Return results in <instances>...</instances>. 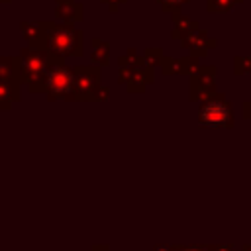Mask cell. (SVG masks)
<instances>
[{"mask_svg": "<svg viewBox=\"0 0 251 251\" xmlns=\"http://www.w3.org/2000/svg\"><path fill=\"white\" fill-rule=\"evenodd\" d=\"M18 59V73H20V80L22 84L27 86L29 92H43V82H45V75L51 67L53 61L61 59L53 53H49L47 49H35V47H22Z\"/></svg>", "mask_w": 251, "mask_h": 251, "instance_id": "1", "label": "cell"}, {"mask_svg": "<svg viewBox=\"0 0 251 251\" xmlns=\"http://www.w3.org/2000/svg\"><path fill=\"white\" fill-rule=\"evenodd\" d=\"M45 29V49L61 59L65 57H80L84 53L82 31L73 24H55L43 22Z\"/></svg>", "mask_w": 251, "mask_h": 251, "instance_id": "2", "label": "cell"}, {"mask_svg": "<svg viewBox=\"0 0 251 251\" xmlns=\"http://www.w3.org/2000/svg\"><path fill=\"white\" fill-rule=\"evenodd\" d=\"M43 94L49 100H65L75 102V88H73V73L71 67L65 65L63 59H57L51 63L45 82H43Z\"/></svg>", "mask_w": 251, "mask_h": 251, "instance_id": "3", "label": "cell"}, {"mask_svg": "<svg viewBox=\"0 0 251 251\" xmlns=\"http://www.w3.org/2000/svg\"><path fill=\"white\" fill-rule=\"evenodd\" d=\"M198 124L204 127H231V106L224 94H210L202 98V104L198 108Z\"/></svg>", "mask_w": 251, "mask_h": 251, "instance_id": "4", "label": "cell"}, {"mask_svg": "<svg viewBox=\"0 0 251 251\" xmlns=\"http://www.w3.org/2000/svg\"><path fill=\"white\" fill-rule=\"evenodd\" d=\"M73 73V88L75 100H96V94L102 86L100 82V67L96 65H75Z\"/></svg>", "mask_w": 251, "mask_h": 251, "instance_id": "5", "label": "cell"}, {"mask_svg": "<svg viewBox=\"0 0 251 251\" xmlns=\"http://www.w3.org/2000/svg\"><path fill=\"white\" fill-rule=\"evenodd\" d=\"M190 96L192 100H202L210 94L216 92V67L214 65H204V67H198L196 73L190 75Z\"/></svg>", "mask_w": 251, "mask_h": 251, "instance_id": "6", "label": "cell"}, {"mask_svg": "<svg viewBox=\"0 0 251 251\" xmlns=\"http://www.w3.org/2000/svg\"><path fill=\"white\" fill-rule=\"evenodd\" d=\"M118 80L124 82L129 92H139L145 88L147 82L153 80V69L145 67L143 63L135 65V67H120Z\"/></svg>", "mask_w": 251, "mask_h": 251, "instance_id": "7", "label": "cell"}, {"mask_svg": "<svg viewBox=\"0 0 251 251\" xmlns=\"http://www.w3.org/2000/svg\"><path fill=\"white\" fill-rule=\"evenodd\" d=\"M182 47H186L194 57H202V55H206L208 53V49L210 47H214L216 45V41L212 39V37H208V33L206 31H202L200 29V25L198 27H194L192 31H188V33H184L182 37Z\"/></svg>", "mask_w": 251, "mask_h": 251, "instance_id": "8", "label": "cell"}, {"mask_svg": "<svg viewBox=\"0 0 251 251\" xmlns=\"http://www.w3.org/2000/svg\"><path fill=\"white\" fill-rule=\"evenodd\" d=\"M20 31H22L24 39L27 41V47L45 49V29H43V22H37V20H22V22H20Z\"/></svg>", "mask_w": 251, "mask_h": 251, "instance_id": "9", "label": "cell"}, {"mask_svg": "<svg viewBox=\"0 0 251 251\" xmlns=\"http://www.w3.org/2000/svg\"><path fill=\"white\" fill-rule=\"evenodd\" d=\"M55 14L63 24H76L84 18L82 4L76 0H55Z\"/></svg>", "mask_w": 251, "mask_h": 251, "instance_id": "10", "label": "cell"}, {"mask_svg": "<svg viewBox=\"0 0 251 251\" xmlns=\"http://www.w3.org/2000/svg\"><path fill=\"white\" fill-rule=\"evenodd\" d=\"M22 96V84L16 80L0 78V112L10 110L14 102H18Z\"/></svg>", "mask_w": 251, "mask_h": 251, "instance_id": "11", "label": "cell"}, {"mask_svg": "<svg viewBox=\"0 0 251 251\" xmlns=\"http://www.w3.org/2000/svg\"><path fill=\"white\" fill-rule=\"evenodd\" d=\"M90 45H92V53H90L92 63L96 67H106L110 63V45L102 39H92Z\"/></svg>", "mask_w": 251, "mask_h": 251, "instance_id": "12", "label": "cell"}, {"mask_svg": "<svg viewBox=\"0 0 251 251\" xmlns=\"http://www.w3.org/2000/svg\"><path fill=\"white\" fill-rule=\"evenodd\" d=\"M0 78L16 80V82L22 84L20 73H18V59H16V57H0ZM22 86H24V84H22Z\"/></svg>", "mask_w": 251, "mask_h": 251, "instance_id": "13", "label": "cell"}, {"mask_svg": "<svg viewBox=\"0 0 251 251\" xmlns=\"http://www.w3.org/2000/svg\"><path fill=\"white\" fill-rule=\"evenodd\" d=\"M194 27H198L196 20H190L188 16H180L178 12H175V27H173V35L175 37H182L184 33L192 31Z\"/></svg>", "mask_w": 251, "mask_h": 251, "instance_id": "14", "label": "cell"}, {"mask_svg": "<svg viewBox=\"0 0 251 251\" xmlns=\"http://www.w3.org/2000/svg\"><path fill=\"white\" fill-rule=\"evenodd\" d=\"M141 59H143V65H145V67L155 69L157 63H161V59H163V49H161V47H147V49L143 51Z\"/></svg>", "mask_w": 251, "mask_h": 251, "instance_id": "15", "label": "cell"}, {"mask_svg": "<svg viewBox=\"0 0 251 251\" xmlns=\"http://www.w3.org/2000/svg\"><path fill=\"white\" fill-rule=\"evenodd\" d=\"M176 63H178V73H180V75H192V73H196V69L200 67V59L194 57V55L176 59Z\"/></svg>", "mask_w": 251, "mask_h": 251, "instance_id": "16", "label": "cell"}, {"mask_svg": "<svg viewBox=\"0 0 251 251\" xmlns=\"http://www.w3.org/2000/svg\"><path fill=\"white\" fill-rule=\"evenodd\" d=\"M243 0H208L210 12H229L235 4H241Z\"/></svg>", "mask_w": 251, "mask_h": 251, "instance_id": "17", "label": "cell"}, {"mask_svg": "<svg viewBox=\"0 0 251 251\" xmlns=\"http://www.w3.org/2000/svg\"><path fill=\"white\" fill-rule=\"evenodd\" d=\"M233 71L237 75H243V73H249L251 75V59L249 57H237L233 61Z\"/></svg>", "mask_w": 251, "mask_h": 251, "instance_id": "18", "label": "cell"}, {"mask_svg": "<svg viewBox=\"0 0 251 251\" xmlns=\"http://www.w3.org/2000/svg\"><path fill=\"white\" fill-rule=\"evenodd\" d=\"M159 6L165 10V12H178V8L182 4H186L188 0H157Z\"/></svg>", "mask_w": 251, "mask_h": 251, "instance_id": "19", "label": "cell"}, {"mask_svg": "<svg viewBox=\"0 0 251 251\" xmlns=\"http://www.w3.org/2000/svg\"><path fill=\"white\" fill-rule=\"evenodd\" d=\"M100 2H104V4H108V8H110L112 12H118V8H120V4H124L126 0H100Z\"/></svg>", "mask_w": 251, "mask_h": 251, "instance_id": "20", "label": "cell"}, {"mask_svg": "<svg viewBox=\"0 0 251 251\" xmlns=\"http://www.w3.org/2000/svg\"><path fill=\"white\" fill-rule=\"evenodd\" d=\"M210 251H233L231 245H208Z\"/></svg>", "mask_w": 251, "mask_h": 251, "instance_id": "21", "label": "cell"}, {"mask_svg": "<svg viewBox=\"0 0 251 251\" xmlns=\"http://www.w3.org/2000/svg\"><path fill=\"white\" fill-rule=\"evenodd\" d=\"M155 251H176V245H157Z\"/></svg>", "mask_w": 251, "mask_h": 251, "instance_id": "22", "label": "cell"}, {"mask_svg": "<svg viewBox=\"0 0 251 251\" xmlns=\"http://www.w3.org/2000/svg\"><path fill=\"white\" fill-rule=\"evenodd\" d=\"M92 251H110V249H108L106 245H94V247H92Z\"/></svg>", "mask_w": 251, "mask_h": 251, "instance_id": "23", "label": "cell"}, {"mask_svg": "<svg viewBox=\"0 0 251 251\" xmlns=\"http://www.w3.org/2000/svg\"><path fill=\"white\" fill-rule=\"evenodd\" d=\"M243 251H251V245H245V247H243Z\"/></svg>", "mask_w": 251, "mask_h": 251, "instance_id": "24", "label": "cell"}, {"mask_svg": "<svg viewBox=\"0 0 251 251\" xmlns=\"http://www.w3.org/2000/svg\"><path fill=\"white\" fill-rule=\"evenodd\" d=\"M245 116H247V118H249V120H251V112H249V110H247V112H245Z\"/></svg>", "mask_w": 251, "mask_h": 251, "instance_id": "25", "label": "cell"}, {"mask_svg": "<svg viewBox=\"0 0 251 251\" xmlns=\"http://www.w3.org/2000/svg\"><path fill=\"white\" fill-rule=\"evenodd\" d=\"M8 2H12V0H0V4H8Z\"/></svg>", "mask_w": 251, "mask_h": 251, "instance_id": "26", "label": "cell"}]
</instances>
